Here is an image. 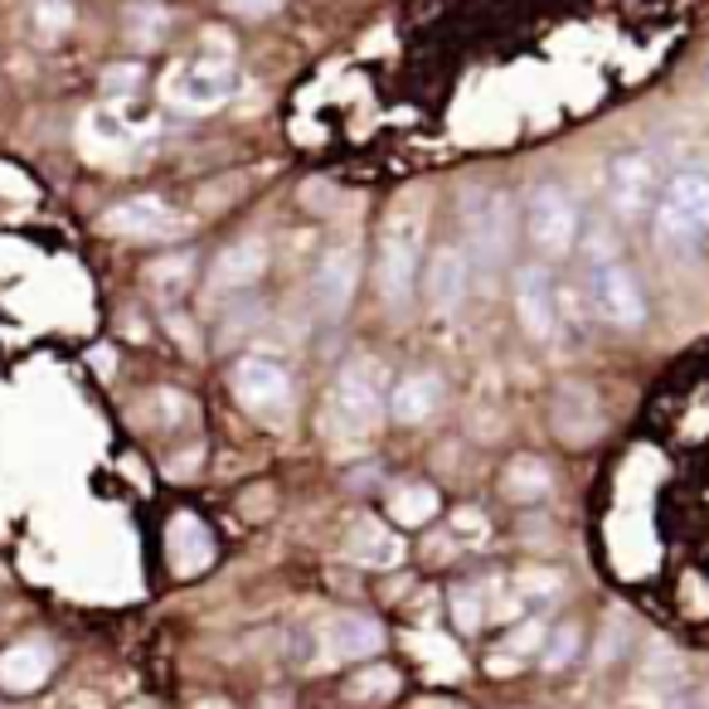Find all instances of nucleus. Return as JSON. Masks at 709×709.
<instances>
[{"label":"nucleus","mask_w":709,"mask_h":709,"mask_svg":"<svg viewBox=\"0 0 709 709\" xmlns=\"http://www.w3.org/2000/svg\"><path fill=\"white\" fill-rule=\"evenodd\" d=\"M656 243L675 258H690L709 243V171H675L661 185V199L651 209Z\"/></svg>","instance_id":"nucleus-1"},{"label":"nucleus","mask_w":709,"mask_h":709,"mask_svg":"<svg viewBox=\"0 0 709 709\" xmlns=\"http://www.w3.org/2000/svg\"><path fill=\"white\" fill-rule=\"evenodd\" d=\"M385 419V369L379 359L359 355L335 375L331 389V427L345 437H369Z\"/></svg>","instance_id":"nucleus-2"},{"label":"nucleus","mask_w":709,"mask_h":709,"mask_svg":"<svg viewBox=\"0 0 709 709\" xmlns=\"http://www.w3.org/2000/svg\"><path fill=\"white\" fill-rule=\"evenodd\" d=\"M419 263H423V233L409 214L385 229L379 239V263H375V283H379V297L389 301L393 311H403L413 301V287H419Z\"/></svg>","instance_id":"nucleus-3"},{"label":"nucleus","mask_w":709,"mask_h":709,"mask_svg":"<svg viewBox=\"0 0 709 709\" xmlns=\"http://www.w3.org/2000/svg\"><path fill=\"white\" fill-rule=\"evenodd\" d=\"M588 301H593V311H598L607 325H617V331H637V325H647V291H641L637 273L627 263L593 267Z\"/></svg>","instance_id":"nucleus-4"},{"label":"nucleus","mask_w":709,"mask_h":709,"mask_svg":"<svg viewBox=\"0 0 709 709\" xmlns=\"http://www.w3.org/2000/svg\"><path fill=\"white\" fill-rule=\"evenodd\" d=\"M229 389L258 419H277V413L291 409V375L267 355H243L229 375Z\"/></svg>","instance_id":"nucleus-5"},{"label":"nucleus","mask_w":709,"mask_h":709,"mask_svg":"<svg viewBox=\"0 0 709 709\" xmlns=\"http://www.w3.org/2000/svg\"><path fill=\"white\" fill-rule=\"evenodd\" d=\"M525 233L545 258H564L579 239V209L559 185H539L525 205Z\"/></svg>","instance_id":"nucleus-6"},{"label":"nucleus","mask_w":709,"mask_h":709,"mask_svg":"<svg viewBox=\"0 0 709 709\" xmlns=\"http://www.w3.org/2000/svg\"><path fill=\"white\" fill-rule=\"evenodd\" d=\"M607 199H613L622 224H637L641 214L656 209V165H651V156L641 151L617 156L613 171H607Z\"/></svg>","instance_id":"nucleus-7"},{"label":"nucleus","mask_w":709,"mask_h":709,"mask_svg":"<svg viewBox=\"0 0 709 709\" xmlns=\"http://www.w3.org/2000/svg\"><path fill=\"white\" fill-rule=\"evenodd\" d=\"M515 239V209L505 195H477L467 209V243L471 253L481 258L487 267H496L505 253H511Z\"/></svg>","instance_id":"nucleus-8"},{"label":"nucleus","mask_w":709,"mask_h":709,"mask_svg":"<svg viewBox=\"0 0 709 709\" xmlns=\"http://www.w3.org/2000/svg\"><path fill=\"white\" fill-rule=\"evenodd\" d=\"M515 317H521L530 341H549V335H554L559 297H554V283H549L545 263H525L521 273H515Z\"/></svg>","instance_id":"nucleus-9"},{"label":"nucleus","mask_w":709,"mask_h":709,"mask_svg":"<svg viewBox=\"0 0 709 709\" xmlns=\"http://www.w3.org/2000/svg\"><path fill=\"white\" fill-rule=\"evenodd\" d=\"M233 69H229V59L224 64H195V69H180L171 73V83H165V98H171L175 107H190V112H209V107H219L224 98L233 93Z\"/></svg>","instance_id":"nucleus-10"},{"label":"nucleus","mask_w":709,"mask_h":709,"mask_svg":"<svg viewBox=\"0 0 709 709\" xmlns=\"http://www.w3.org/2000/svg\"><path fill=\"white\" fill-rule=\"evenodd\" d=\"M467 277H471V263L467 253L457 249V243H443V249H433L427 258V273H423V297L433 311H457L461 297H467Z\"/></svg>","instance_id":"nucleus-11"},{"label":"nucleus","mask_w":709,"mask_h":709,"mask_svg":"<svg viewBox=\"0 0 709 709\" xmlns=\"http://www.w3.org/2000/svg\"><path fill=\"white\" fill-rule=\"evenodd\" d=\"M103 224L112 233H122V239H171V233L180 229L171 205H165V199H156V195L122 199V205H112L103 214Z\"/></svg>","instance_id":"nucleus-12"},{"label":"nucleus","mask_w":709,"mask_h":709,"mask_svg":"<svg viewBox=\"0 0 709 709\" xmlns=\"http://www.w3.org/2000/svg\"><path fill=\"white\" fill-rule=\"evenodd\" d=\"M355 277H359V258H355V249H331V253L321 258L317 283H311V291H317L321 317H341V311L351 307V297H355Z\"/></svg>","instance_id":"nucleus-13"},{"label":"nucleus","mask_w":709,"mask_h":709,"mask_svg":"<svg viewBox=\"0 0 709 709\" xmlns=\"http://www.w3.org/2000/svg\"><path fill=\"white\" fill-rule=\"evenodd\" d=\"M554 427H559V437L573 443V447H583V443H593V437H598L603 413H598V399H593L588 385H564V389H559Z\"/></svg>","instance_id":"nucleus-14"},{"label":"nucleus","mask_w":709,"mask_h":709,"mask_svg":"<svg viewBox=\"0 0 709 709\" xmlns=\"http://www.w3.org/2000/svg\"><path fill=\"white\" fill-rule=\"evenodd\" d=\"M49 671H54V651L44 641H15V647L0 651V690H10V695L35 690Z\"/></svg>","instance_id":"nucleus-15"},{"label":"nucleus","mask_w":709,"mask_h":709,"mask_svg":"<svg viewBox=\"0 0 709 709\" xmlns=\"http://www.w3.org/2000/svg\"><path fill=\"white\" fill-rule=\"evenodd\" d=\"M437 403H443V379L433 375V369H419V375H403L399 385L389 393V413L399 423H423L437 413Z\"/></svg>","instance_id":"nucleus-16"},{"label":"nucleus","mask_w":709,"mask_h":709,"mask_svg":"<svg viewBox=\"0 0 709 709\" xmlns=\"http://www.w3.org/2000/svg\"><path fill=\"white\" fill-rule=\"evenodd\" d=\"M263 273H267V243L263 239H239L233 249L219 253V263H214V287L239 291V287H253Z\"/></svg>","instance_id":"nucleus-17"},{"label":"nucleus","mask_w":709,"mask_h":709,"mask_svg":"<svg viewBox=\"0 0 709 709\" xmlns=\"http://www.w3.org/2000/svg\"><path fill=\"white\" fill-rule=\"evenodd\" d=\"M345 554H351L355 564H399L403 545H399V535H393L385 521L359 515L351 530H345Z\"/></svg>","instance_id":"nucleus-18"},{"label":"nucleus","mask_w":709,"mask_h":709,"mask_svg":"<svg viewBox=\"0 0 709 709\" xmlns=\"http://www.w3.org/2000/svg\"><path fill=\"white\" fill-rule=\"evenodd\" d=\"M165 554L175 559L180 573H199L214 559V539L209 530L199 525V515H175L171 521V535H165Z\"/></svg>","instance_id":"nucleus-19"},{"label":"nucleus","mask_w":709,"mask_h":709,"mask_svg":"<svg viewBox=\"0 0 709 709\" xmlns=\"http://www.w3.org/2000/svg\"><path fill=\"white\" fill-rule=\"evenodd\" d=\"M437 515V491L423 487V481H403V487L389 491V521H399L403 530H419Z\"/></svg>","instance_id":"nucleus-20"},{"label":"nucleus","mask_w":709,"mask_h":709,"mask_svg":"<svg viewBox=\"0 0 709 709\" xmlns=\"http://www.w3.org/2000/svg\"><path fill=\"white\" fill-rule=\"evenodd\" d=\"M331 647H335V656H375L379 647H385V632H379V622H369V617H359V613H345L341 622L331 627Z\"/></svg>","instance_id":"nucleus-21"},{"label":"nucleus","mask_w":709,"mask_h":709,"mask_svg":"<svg viewBox=\"0 0 709 709\" xmlns=\"http://www.w3.org/2000/svg\"><path fill=\"white\" fill-rule=\"evenodd\" d=\"M146 283H151L156 297H180L190 283H195V253H171V258H156L151 267H146Z\"/></svg>","instance_id":"nucleus-22"},{"label":"nucleus","mask_w":709,"mask_h":709,"mask_svg":"<svg viewBox=\"0 0 709 709\" xmlns=\"http://www.w3.org/2000/svg\"><path fill=\"white\" fill-rule=\"evenodd\" d=\"M345 695H351L355 705H385L399 695V671L393 666H365L355 671L351 681H345Z\"/></svg>","instance_id":"nucleus-23"},{"label":"nucleus","mask_w":709,"mask_h":709,"mask_svg":"<svg viewBox=\"0 0 709 709\" xmlns=\"http://www.w3.org/2000/svg\"><path fill=\"white\" fill-rule=\"evenodd\" d=\"M549 491V467L539 457H515L505 467V496L511 501H539Z\"/></svg>","instance_id":"nucleus-24"},{"label":"nucleus","mask_w":709,"mask_h":709,"mask_svg":"<svg viewBox=\"0 0 709 709\" xmlns=\"http://www.w3.org/2000/svg\"><path fill=\"white\" fill-rule=\"evenodd\" d=\"M165 25H171V15H165L161 5H131L127 10V35H131V44H161L165 39Z\"/></svg>","instance_id":"nucleus-25"},{"label":"nucleus","mask_w":709,"mask_h":709,"mask_svg":"<svg viewBox=\"0 0 709 709\" xmlns=\"http://www.w3.org/2000/svg\"><path fill=\"white\" fill-rule=\"evenodd\" d=\"M573 651H579V627H559V632H554V641H549V647H545V666L549 671H554V666H569V656H573Z\"/></svg>","instance_id":"nucleus-26"},{"label":"nucleus","mask_w":709,"mask_h":709,"mask_svg":"<svg viewBox=\"0 0 709 709\" xmlns=\"http://www.w3.org/2000/svg\"><path fill=\"white\" fill-rule=\"evenodd\" d=\"M39 30L44 35H64V30L73 25V5H64V0H39Z\"/></svg>","instance_id":"nucleus-27"},{"label":"nucleus","mask_w":709,"mask_h":709,"mask_svg":"<svg viewBox=\"0 0 709 709\" xmlns=\"http://www.w3.org/2000/svg\"><path fill=\"white\" fill-rule=\"evenodd\" d=\"M539 647H545V627L525 622L511 632V641H505V656H530V651H539Z\"/></svg>","instance_id":"nucleus-28"},{"label":"nucleus","mask_w":709,"mask_h":709,"mask_svg":"<svg viewBox=\"0 0 709 709\" xmlns=\"http://www.w3.org/2000/svg\"><path fill=\"white\" fill-rule=\"evenodd\" d=\"M103 88H107L112 98L137 93V88H141V69H137V64H122V69H107V73H103Z\"/></svg>","instance_id":"nucleus-29"},{"label":"nucleus","mask_w":709,"mask_h":709,"mask_svg":"<svg viewBox=\"0 0 709 709\" xmlns=\"http://www.w3.org/2000/svg\"><path fill=\"white\" fill-rule=\"evenodd\" d=\"M588 258H593V267H603V263H617V239L607 229H593L588 233Z\"/></svg>","instance_id":"nucleus-30"},{"label":"nucleus","mask_w":709,"mask_h":709,"mask_svg":"<svg viewBox=\"0 0 709 709\" xmlns=\"http://www.w3.org/2000/svg\"><path fill=\"white\" fill-rule=\"evenodd\" d=\"M224 5H229L233 15H243V20H267L273 10H283V0H224Z\"/></svg>","instance_id":"nucleus-31"}]
</instances>
